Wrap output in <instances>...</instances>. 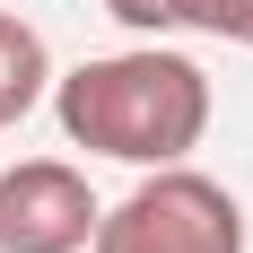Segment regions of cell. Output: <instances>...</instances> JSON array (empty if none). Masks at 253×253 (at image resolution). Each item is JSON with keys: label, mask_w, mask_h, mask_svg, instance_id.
I'll return each instance as SVG.
<instances>
[{"label": "cell", "mask_w": 253, "mask_h": 253, "mask_svg": "<svg viewBox=\"0 0 253 253\" xmlns=\"http://www.w3.org/2000/svg\"><path fill=\"white\" fill-rule=\"evenodd\" d=\"M52 123L70 149L114 166H183L210 131V70L157 35L131 52H96L52 79Z\"/></svg>", "instance_id": "cell-1"}, {"label": "cell", "mask_w": 253, "mask_h": 253, "mask_svg": "<svg viewBox=\"0 0 253 253\" xmlns=\"http://www.w3.org/2000/svg\"><path fill=\"white\" fill-rule=\"evenodd\" d=\"M87 253H245V201L201 166H140V183L96 218Z\"/></svg>", "instance_id": "cell-2"}, {"label": "cell", "mask_w": 253, "mask_h": 253, "mask_svg": "<svg viewBox=\"0 0 253 253\" xmlns=\"http://www.w3.org/2000/svg\"><path fill=\"white\" fill-rule=\"evenodd\" d=\"M105 201L70 157H18L0 166V253H87Z\"/></svg>", "instance_id": "cell-3"}, {"label": "cell", "mask_w": 253, "mask_h": 253, "mask_svg": "<svg viewBox=\"0 0 253 253\" xmlns=\"http://www.w3.org/2000/svg\"><path fill=\"white\" fill-rule=\"evenodd\" d=\"M44 96H52V52H44V35H35L18 9H0V131L26 123Z\"/></svg>", "instance_id": "cell-4"}, {"label": "cell", "mask_w": 253, "mask_h": 253, "mask_svg": "<svg viewBox=\"0 0 253 253\" xmlns=\"http://www.w3.org/2000/svg\"><path fill=\"white\" fill-rule=\"evenodd\" d=\"M175 26H192V35H218V44H245V52H253V0H175Z\"/></svg>", "instance_id": "cell-5"}, {"label": "cell", "mask_w": 253, "mask_h": 253, "mask_svg": "<svg viewBox=\"0 0 253 253\" xmlns=\"http://www.w3.org/2000/svg\"><path fill=\"white\" fill-rule=\"evenodd\" d=\"M105 18H123L131 35H166L175 26V0H105Z\"/></svg>", "instance_id": "cell-6"}]
</instances>
